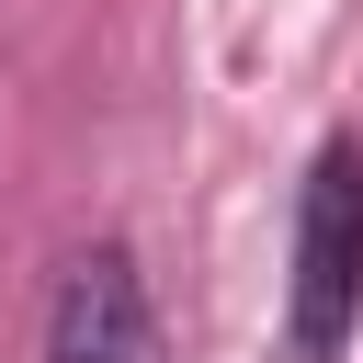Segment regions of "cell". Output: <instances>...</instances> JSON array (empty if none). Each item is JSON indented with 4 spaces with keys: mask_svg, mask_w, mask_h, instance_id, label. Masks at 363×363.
I'll list each match as a JSON object with an SVG mask.
<instances>
[{
    "mask_svg": "<svg viewBox=\"0 0 363 363\" xmlns=\"http://www.w3.org/2000/svg\"><path fill=\"white\" fill-rule=\"evenodd\" d=\"M363 329V136H329L295 193V272H284V340L295 363H340Z\"/></svg>",
    "mask_w": 363,
    "mask_h": 363,
    "instance_id": "6da1fadb",
    "label": "cell"
},
{
    "mask_svg": "<svg viewBox=\"0 0 363 363\" xmlns=\"http://www.w3.org/2000/svg\"><path fill=\"white\" fill-rule=\"evenodd\" d=\"M45 363H170L147 272H136L125 238H91L57 272V295H45Z\"/></svg>",
    "mask_w": 363,
    "mask_h": 363,
    "instance_id": "7a4b0ae2",
    "label": "cell"
}]
</instances>
